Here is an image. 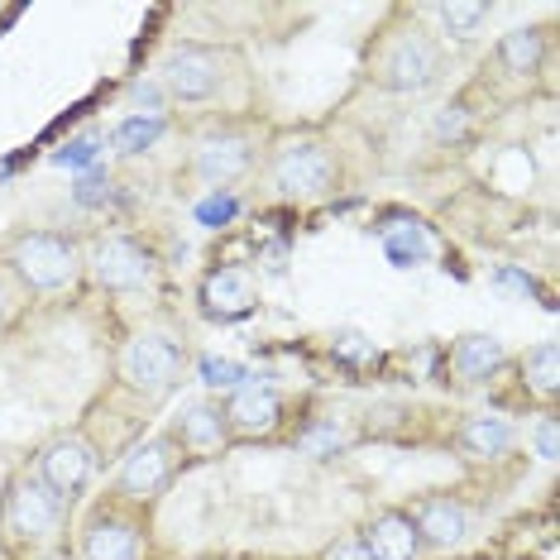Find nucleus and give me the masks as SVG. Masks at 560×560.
I'll return each mask as SVG.
<instances>
[{"mask_svg": "<svg viewBox=\"0 0 560 560\" xmlns=\"http://www.w3.org/2000/svg\"><path fill=\"white\" fill-rule=\"evenodd\" d=\"M360 68L388 96H427L451 72V48L422 20V10H388V20L364 39Z\"/></svg>", "mask_w": 560, "mask_h": 560, "instance_id": "obj_1", "label": "nucleus"}, {"mask_svg": "<svg viewBox=\"0 0 560 560\" xmlns=\"http://www.w3.org/2000/svg\"><path fill=\"white\" fill-rule=\"evenodd\" d=\"M72 508L34 475V465H20L0 489V556L34 560L48 551H68Z\"/></svg>", "mask_w": 560, "mask_h": 560, "instance_id": "obj_2", "label": "nucleus"}, {"mask_svg": "<svg viewBox=\"0 0 560 560\" xmlns=\"http://www.w3.org/2000/svg\"><path fill=\"white\" fill-rule=\"evenodd\" d=\"M259 177L278 201L312 207V201H326L340 192L346 168H340V149L322 130H283L264 144Z\"/></svg>", "mask_w": 560, "mask_h": 560, "instance_id": "obj_3", "label": "nucleus"}, {"mask_svg": "<svg viewBox=\"0 0 560 560\" xmlns=\"http://www.w3.org/2000/svg\"><path fill=\"white\" fill-rule=\"evenodd\" d=\"M154 78L163 82L173 106H215V101H231V92L245 82V58L231 44L177 39L159 58Z\"/></svg>", "mask_w": 560, "mask_h": 560, "instance_id": "obj_4", "label": "nucleus"}, {"mask_svg": "<svg viewBox=\"0 0 560 560\" xmlns=\"http://www.w3.org/2000/svg\"><path fill=\"white\" fill-rule=\"evenodd\" d=\"M0 269L30 292V298H54L86 278V245L68 231H15L0 245Z\"/></svg>", "mask_w": 560, "mask_h": 560, "instance_id": "obj_5", "label": "nucleus"}, {"mask_svg": "<svg viewBox=\"0 0 560 560\" xmlns=\"http://www.w3.org/2000/svg\"><path fill=\"white\" fill-rule=\"evenodd\" d=\"M192 374V350L168 330H139L116 350V388L144 407H163Z\"/></svg>", "mask_w": 560, "mask_h": 560, "instance_id": "obj_6", "label": "nucleus"}, {"mask_svg": "<svg viewBox=\"0 0 560 560\" xmlns=\"http://www.w3.org/2000/svg\"><path fill=\"white\" fill-rule=\"evenodd\" d=\"M259 159H264V139L254 125L215 120L187 149V177L197 187H207V192H235V183L259 173Z\"/></svg>", "mask_w": 560, "mask_h": 560, "instance_id": "obj_7", "label": "nucleus"}, {"mask_svg": "<svg viewBox=\"0 0 560 560\" xmlns=\"http://www.w3.org/2000/svg\"><path fill=\"white\" fill-rule=\"evenodd\" d=\"M144 551H149V508L106 489L86 508L72 556L78 560H144Z\"/></svg>", "mask_w": 560, "mask_h": 560, "instance_id": "obj_8", "label": "nucleus"}, {"mask_svg": "<svg viewBox=\"0 0 560 560\" xmlns=\"http://www.w3.org/2000/svg\"><path fill=\"white\" fill-rule=\"evenodd\" d=\"M187 469V460L177 455V445L163 436V431H149L139 436L130 451L116 460V475H110V493L130 499L139 508H154L163 493L173 489V479Z\"/></svg>", "mask_w": 560, "mask_h": 560, "instance_id": "obj_9", "label": "nucleus"}, {"mask_svg": "<svg viewBox=\"0 0 560 560\" xmlns=\"http://www.w3.org/2000/svg\"><path fill=\"white\" fill-rule=\"evenodd\" d=\"M163 273V259L139 235H96L86 245V278L101 292H149Z\"/></svg>", "mask_w": 560, "mask_h": 560, "instance_id": "obj_10", "label": "nucleus"}, {"mask_svg": "<svg viewBox=\"0 0 560 560\" xmlns=\"http://www.w3.org/2000/svg\"><path fill=\"white\" fill-rule=\"evenodd\" d=\"M34 475H39L68 508H78V499L96 479V451L86 445V436L78 427L58 431V436H48L39 451H34Z\"/></svg>", "mask_w": 560, "mask_h": 560, "instance_id": "obj_11", "label": "nucleus"}, {"mask_svg": "<svg viewBox=\"0 0 560 560\" xmlns=\"http://www.w3.org/2000/svg\"><path fill=\"white\" fill-rule=\"evenodd\" d=\"M221 417H225L231 441H269L288 422V398L273 384L249 378V384H240L221 398Z\"/></svg>", "mask_w": 560, "mask_h": 560, "instance_id": "obj_12", "label": "nucleus"}, {"mask_svg": "<svg viewBox=\"0 0 560 560\" xmlns=\"http://www.w3.org/2000/svg\"><path fill=\"white\" fill-rule=\"evenodd\" d=\"M163 436L177 445L187 465L192 460H211L231 445V431H225V417H221V398H192L183 402L177 412L163 422Z\"/></svg>", "mask_w": 560, "mask_h": 560, "instance_id": "obj_13", "label": "nucleus"}, {"mask_svg": "<svg viewBox=\"0 0 560 560\" xmlns=\"http://www.w3.org/2000/svg\"><path fill=\"white\" fill-rule=\"evenodd\" d=\"M407 517H412L417 537H422V551H451V546H460L469 537V508L465 499H455V493H417L412 503L402 508Z\"/></svg>", "mask_w": 560, "mask_h": 560, "instance_id": "obj_14", "label": "nucleus"}, {"mask_svg": "<svg viewBox=\"0 0 560 560\" xmlns=\"http://www.w3.org/2000/svg\"><path fill=\"white\" fill-rule=\"evenodd\" d=\"M197 302H201V316L231 326V322H245V316L259 307V283H254V273L245 264H215V269L201 278Z\"/></svg>", "mask_w": 560, "mask_h": 560, "instance_id": "obj_15", "label": "nucleus"}, {"mask_svg": "<svg viewBox=\"0 0 560 560\" xmlns=\"http://www.w3.org/2000/svg\"><path fill=\"white\" fill-rule=\"evenodd\" d=\"M546 54H551V34L546 24H517L508 30L499 44H493V62H499L503 78L513 82H532L546 68Z\"/></svg>", "mask_w": 560, "mask_h": 560, "instance_id": "obj_16", "label": "nucleus"}, {"mask_svg": "<svg viewBox=\"0 0 560 560\" xmlns=\"http://www.w3.org/2000/svg\"><path fill=\"white\" fill-rule=\"evenodd\" d=\"M360 537L374 560H417L422 556V537H417L412 517H407L402 508H378V513H369Z\"/></svg>", "mask_w": 560, "mask_h": 560, "instance_id": "obj_17", "label": "nucleus"}, {"mask_svg": "<svg viewBox=\"0 0 560 560\" xmlns=\"http://www.w3.org/2000/svg\"><path fill=\"white\" fill-rule=\"evenodd\" d=\"M422 10V20H436V34L441 44H475L483 30H489L493 20V0H441V5H417Z\"/></svg>", "mask_w": 560, "mask_h": 560, "instance_id": "obj_18", "label": "nucleus"}, {"mask_svg": "<svg viewBox=\"0 0 560 560\" xmlns=\"http://www.w3.org/2000/svg\"><path fill=\"white\" fill-rule=\"evenodd\" d=\"M517 427L499 412H469L455 422V445L469 455V460H499V455L513 451Z\"/></svg>", "mask_w": 560, "mask_h": 560, "instance_id": "obj_19", "label": "nucleus"}, {"mask_svg": "<svg viewBox=\"0 0 560 560\" xmlns=\"http://www.w3.org/2000/svg\"><path fill=\"white\" fill-rule=\"evenodd\" d=\"M503 364H508V346L499 336H483V330H469L451 346V369L460 384H489Z\"/></svg>", "mask_w": 560, "mask_h": 560, "instance_id": "obj_20", "label": "nucleus"}, {"mask_svg": "<svg viewBox=\"0 0 560 560\" xmlns=\"http://www.w3.org/2000/svg\"><path fill=\"white\" fill-rule=\"evenodd\" d=\"M556 340H537V346H527L517 354V374H522V388L537 393V398L556 402V388H560V374H556Z\"/></svg>", "mask_w": 560, "mask_h": 560, "instance_id": "obj_21", "label": "nucleus"}, {"mask_svg": "<svg viewBox=\"0 0 560 560\" xmlns=\"http://www.w3.org/2000/svg\"><path fill=\"white\" fill-rule=\"evenodd\" d=\"M292 445L307 460H330V455H340L350 445V427L346 417H307V427L292 436Z\"/></svg>", "mask_w": 560, "mask_h": 560, "instance_id": "obj_22", "label": "nucleus"}, {"mask_svg": "<svg viewBox=\"0 0 560 560\" xmlns=\"http://www.w3.org/2000/svg\"><path fill=\"white\" fill-rule=\"evenodd\" d=\"M163 135H168V116H125L110 130V144H116V154L130 159V154H149Z\"/></svg>", "mask_w": 560, "mask_h": 560, "instance_id": "obj_23", "label": "nucleus"}, {"mask_svg": "<svg viewBox=\"0 0 560 560\" xmlns=\"http://www.w3.org/2000/svg\"><path fill=\"white\" fill-rule=\"evenodd\" d=\"M384 254L393 269H417L431 259V240L422 225H402V231H384Z\"/></svg>", "mask_w": 560, "mask_h": 560, "instance_id": "obj_24", "label": "nucleus"}, {"mask_svg": "<svg viewBox=\"0 0 560 560\" xmlns=\"http://www.w3.org/2000/svg\"><path fill=\"white\" fill-rule=\"evenodd\" d=\"M469 130H475V116H469L465 101H451V106H441L431 116V139L436 144H460V139H469Z\"/></svg>", "mask_w": 560, "mask_h": 560, "instance_id": "obj_25", "label": "nucleus"}, {"mask_svg": "<svg viewBox=\"0 0 560 560\" xmlns=\"http://www.w3.org/2000/svg\"><path fill=\"white\" fill-rule=\"evenodd\" d=\"M125 101H130L135 116H168L173 110V101H168V92H163L159 78H135L130 92H125Z\"/></svg>", "mask_w": 560, "mask_h": 560, "instance_id": "obj_26", "label": "nucleus"}, {"mask_svg": "<svg viewBox=\"0 0 560 560\" xmlns=\"http://www.w3.org/2000/svg\"><path fill=\"white\" fill-rule=\"evenodd\" d=\"M197 378L207 384L211 393H231L240 384H249V369L245 364H235V360H197Z\"/></svg>", "mask_w": 560, "mask_h": 560, "instance_id": "obj_27", "label": "nucleus"}, {"mask_svg": "<svg viewBox=\"0 0 560 560\" xmlns=\"http://www.w3.org/2000/svg\"><path fill=\"white\" fill-rule=\"evenodd\" d=\"M101 149H106V135H96V130H86L78 139H68V144L54 154L58 168H96V159H101Z\"/></svg>", "mask_w": 560, "mask_h": 560, "instance_id": "obj_28", "label": "nucleus"}, {"mask_svg": "<svg viewBox=\"0 0 560 560\" xmlns=\"http://www.w3.org/2000/svg\"><path fill=\"white\" fill-rule=\"evenodd\" d=\"M110 197H116V177L106 168H92L86 177H78V187H72V201H78V207H110Z\"/></svg>", "mask_w": 560, "mask_h": 560, "instance_id": "obj_29", "label": "nucleus"}, {"mask_svg": "<svg viewBox=\"0 0 560 560\" xmlns=\"http://www.w3.org/2000/svg\"><path fill=\"white\" fill-rule=\"evenodd\" d=\"M240 215V197L235 192H211L197 201V225H207V231H221V225H231Z\"/></svg>", "mask_w": 560, "mask_h": 560, "instance_id": "obj_30", "label": "nucleus"}, {"mask_svg": "<svg viewBox=\"0 0 560 560\" xmlns=\"http://www.w3.org/2000/svg\"><path fill=\"white\" fill-rule=\"evenodd\" d=\"M24 298H30V292H24L15 278H10L5 269H0V340L10 336V330L20 326V316H24Z\"/></svg>", "mask_w": 560, "mask_h": 560, "instance_id": "obj_31", "label": "nucleus"}, {"mask_svg": "<svg viewBox=\"0 0 560 560\" xmlns=\"http://www.w3.org/2000/svg\"><path fill=\"white\" fill-rule=\"evenodd\" d=\"M316 560H374V556H369V546H364L360 532H346V537L326 541V551L316 556Z\"/></svg>", "mask_w": 560, "mask_h": 560, "instance_id": "obj_32", "label": "nucleus"}, {"mask_svg": "<svg viewBox=\"0 0 560 560\" xmlns=\"http://www.w3.org/2000/svg\"><path fill=\"white\" fill-rule=\"evenodd\" d=\"M556 417L551 412H546L541 417V422L537 427H532V445H537V460H556Z\"/></svg>", "mask_w": 560, "mask_h": 560, "instance_id": "obj_33", "label": "nucleus"}, {"mask_svg": "<svg viewBox=\"0 0 560 560\" xmlns=\"http://www.w3.org/2000/svg\"><path fill=\"white\" fill-rule=\"evenodd\" d=\"M493 283H513V288H522V292L537 288V283H532V273H517V269H499V273H493Z\"/></svg>", "mask_w": 560, "mask_h": 560, "instance_id": "obj_34", "label": "nucleus"}, {"mask_svg": "<svg viewBox=\"0 0 560 560\" xmlns=\"http://www.w3.org/2000/svg\"><path fill=\"white\" fill-rule=\"evenodd\" d=\"M221 560H259V556H221Z\"/></svg>", "mask_w": 560, "mask_h": 560, "instance_id": "obj_35", "label": "nucleus"}]
</instances>
